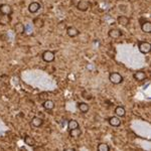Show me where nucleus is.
Masks as SVG:
<instances>
[{
  "instance_id": "nucleus-1",
  "label": "nucleus",
  "mask_w": 151,
  "mask_h": 151,
  "mask_svg": "<svg viewBox=\"0 0 151 151\" xmlns=\"http://www.w3.org/2000/svg\"><path fill=\"white\" fill-rule=\"evenodd\" d=\"M138 48H139L140 52L147 55L151 50V45L150 42H147V41H141V42L138 43Z\"/></svg>"
},
{
  "instance_id": "nucleus-2",
  "label": "nucleus",
  "mask_w": 151,
  "mask_h": 151,
  "mask_svg": "<svg viewBox=\"0 0 151 151\" xmlns=\"http://www.w3.org/2000/svg\"><path fill=\"white\" fill-rule=\"evenodd\" d=\"M109 80H110V82L112 84L118 85L123 82V77L119 74V73H111V74L109 75Z\"/></svg>"
},
{
  "instance_id": "nucleus-3",
  "label": "nucleus",
  "mask_w": 151,
  "mask_h": 151,
  "mask_svg": "<svg viewBox=\"0 0 151 151\" xmlns=\"http://www.w3.org/2000/svg\"><path fill=\"white\" fill-rule=\"evenodd\" d=\"M42 60L45 63H52L55 60V53L50 50H45L42 52Z\"/></svg>"
},
{
  "instance_id": "nucleus-4",
  "label": "nucleus",
  "mask_w": 151,
  "mask_h": 151,
  "mask_svg": "<svg viewBox=\"0 0 151 151\" xmlns=\"http://www.w3.org/2000/svg\"><path fill=\"white\" fill-rule=\"evenodd\" d=\"M90 5H91V3L89 1H87V0H81V1L78 2L77 8L80 11H87L90 8Z\"/></svg>"
},
{
  "instance_id": "nucleus-5",
  "label": "nucleus",
  "mask_w": 151,
  "mask_h": 151,
  "mask_svg": "<svg viewBox=\"0 0 151 151\" xmlns=\"http://www.w3.org/2000/svg\"><path fill=\"white\" fill-rule=\"evenodd\" d=\"M108 35H109V37L116 40V38H119V37H121V36H122V31H121L120 29H118V28H112V29L109 30Z\"/></svg>"
},
{
  "instance_id": "nucleus-6",
  "label": "nucleus",
  "mask_w": 151,
  "mask_h": 151,
  "mask_svg": "<svg viewBox=\"0 0 151 151\" xmlns=\"http://www.w3.org/2000/svg\"><path fill=\"white\" fill-rule=\"evenodd\" d=\"M133 77H134V79L138 82H143L147 79V75H146V73L142 72V70H138V72H136Z\"/></svg>"
},
{
  "instance_id": "nucleus-7",
  "label": "nucleus",
  "mask_w": 151,
  "mask_h": 151,
  "mask_svg": "<svg viewBox=\"0 0 151 151\" xmlns=\"http://www.w3.org/2000/svg\"><path fill=\"white\" fill-rule=\"evenodd\" d=\"M0 13L5 14V15H10L12 13V8L8 4H1L0 5Z\"/></svg>"
},
{
  "instance_id": "nucleus-8",
  "label": "nucleus",
  "mask_w": 151,
  "mask_h": 151,
  "mask_svg": "<svg viewBox=\"0 0 151 151\" xmlns=\"http://www.w3.org/2000/svg\"><path fill=\"white\" fill-rule=\"evenodd\" d=\"M109 124L113 127H119L121 125V120L118 116H113L109 118Z\"/></svg>"
},
{
  "instance_id": "nucleus-9",
  "label": "nucleus",
  "mask_w": 151,
  "mask_h": 151,
  "mask_svg": "<svg viewBox=\"0 0 151 151\" xmlns=\"http://www.w3.org/2000/svg\"><path fill=\"white\" fill-rule=\"evenodd\" d=\"M14 31H15L17 35H22L25 31V26L22 22H17L14 24Z\"/></svg>"
},
{
  "instance_id": "nucleus-10",
  "label": "nucleus",
  "mask_w": 151,
  "mask_h": 151,
  "mask_svg": "<svg viewBox=\"0 0 151 151\" xmlns=\"http://www.w3.org/2000/svg\"><path fill=\"white\" fill-rule=\"evenodd\" d=\"M40 9V4L38 2H31L28 5V11L31 13H35Z\"/></svg>"
},
{
  "instance_id": "nucleus-11",
  "label": "nucleus",
  "mask_w": 151,
  "mask_h": 151,
  "mask_svg": "<svg viewBox=\"0 0 151 151\" xmlns=\"http://www.w3.org/2000/svg\"><path fill=\"white\" fill-rule=\"evenodd\" d=\"M79 30L77 28L74 27V26H69L67 27V35L70 36V37H76L77 35H79Z\"/></svg>"
},
{
  "instance_id": "nucleus-12",
  "label": "nucleus",
  "mask_w": 151,
  "mask_h": 151,
  "mask_svg": "<svg viewBox=\"0 0 151 151\" xmlns=\"http://www.w3.org/2000/svg\"><path fill=\"white\" fill-rule=\"evenodd\" d=\"M42 124H43V121H42V119L40 118V117H33L32 120H31V125H32L33 127H35V128L41 127V126H42Z\"/></svg>"
},
{
  "instance_id": "nucleus-13",
  "label": "nucleus",
  "mask_w": 151,
  "mask_h": 151,
  "mask_svg": "<svg viewBox=\"0 0 151 151\" xmlns=\"http://www.w3.org/2000/svg\"><path fill=\"white\" fill-rule=\"evenodd\" d=\"M117 20H118V23L122 26H127L128 24L130 23V19L125 15H120Z\"/></svg>"
},
{
  "instance_id": "nucleus-14",
  "label": "nucleus",
  "mask_w": 151,
  "mask_h": 151,
  "mask_svg": "<svg viewBox=\"0 0 151 151\" xmlns=\"http://www.w3.org/2000/svg\"><path fill=\"white\" fill-rule=\"evenodd\" d=\"M42 107L45 110H52L55 108V103L52 100H45L42 103Z\"/></svg>"
},
{
  "instance_id": "nucleus-15",
  "label": "nucleus",
  "mask_w": 151,
  "mask_h": 151,
  "mask_svg": "<svg viewBox=\"0 0 151 151\" xmlns=\"http://www.w3.org/2000/svg\"><path fill=\"white\" fill-rule=\"evenodd\" d=\"M141 29H142L143 32L145 33H150L151 32V23L149 21H144V22H141Z\"/></svg>"
},
{
  "instance_id": "nucleus-16",
  "label": "nucleus",
  "mask_w": 151,
  "mask_h": 151,
  "mask_svg": "<svg viewBox=\"0 0 151 151\" xmlns=\"http://www.w3.org/2000/svg\"><path fill=\"white\" fill-rule=\"evenodd\" d=\"M24 143H25L27 146H30V147H32V146L35 145V139L33 137H31V136L29 135H26L25 137H24Z\"/></svg>"
},
{
  "instance_id": "nucleus-17",
  "label": "nucleus",
  "mask_w": 151,
  "mask_h": 151,
  "mask_svg": "<svg viewBox=\"0 0 151 151\" xmlns=\"http://www.w3.org/2000/svg\"><path fill=\"white\" fill-rule=\"evenodd\" d=\"M115 114H116V116H118V117H123V116H125V114H126L125 108H124V107H122V106L116 107V109H115Z\"/></svg>"
},
{
  "instance_id": "nucleus-18",
  "label": "nucleus",
  "mask_w": 151,
  "mask_h": 151,
  "mask_svg": "<svg viewBox=\"0 0 151 151\" xmlns=\"http://www.w3.org/2000/svg\"><path fill=\"white\" fill-rule=\"evenodd\" d=\"M11 18H10V15H5V14H1L0 16V24L2 25H5V24H8L10 22Z\"/></svg>"
},
{
  "instance_id": "nucleus-19",
  "label": "nucleus",
  "mask_w": 151,
  "mask_h": 151,
  "mask_svg": "<svg viewBox=\"0 0 151 151\" xmlns=\"http://www.w3.org/2000/svg\"><path fill=\"white\" fill-rule=\"evenodd\" d=\"M78 108H79V110L81 111L82 113H87V112L89 111L90 107L87 103H79L78 104Z\"/></svg>"
},
{
  "instance_id": "nucleus-20",
  "label": "nucleus",
  "mask_w": 151,
  "mask_h": 151,
  "mask_svg": "<svg viewBox=\"0 0 151 151\" xmlns=\"http://www.w3.org/2000/svg\"><path fill=\"white\" fill-rule=\"evenodd\" d=\"M33 25L37 28H41L43 25H45V21L40 17H36V18L33 19Z\"/></svg>"
},
{
  "instance_id": "nucleus-21",
  "label": "nucleus",
  "mask_w": 151,
  "mask_h": 151,
  "mask_svg": "<svg viewBox=\"0 0 151 151\" xmlns=\"http://www.w3.org/2000/svg\"><path fill=\"white\" fill-rule=\"evenodd\" d=\"M81 134H82V131L80 128H76V129H73V130H70V135L74 138L80 137Z\"/></svg>"
},
{
  "instance_id": "nucleus-22",
  "label": "nucleus",
  "mask_w": 151,
  "mask_h": 151,
  "mask_svg": "<svg viewBox=\"0 0 151 151\" xmlns=\"http://www.w3.org/2000/svg\"><path fill=\"white\" fill-rule=\"evenodd\" d=\"M76 128H79V123L76 120H70L69 122H68V129H69V131L73 130V129H76Z\"/></svg>"
},
{
  "instance_id": "nucleus-23",
  "label": "nucleus",
  "mask_w": 151,
  "mask_h": 151,
  "mask_svg": "<svg viewBox=\"0 0 151 151\" xmlns=\"http://www.w3.org/2000/svg\"><path fill=\"white\" fill-rule=\"evenodd\" d=\"M97 149L99 151H109L110 150V146H109L107 143H100L97 147Z\"/></svg>"
},
{
  "instance_id": "nucleus-24",
  "label": "nucleus",
  "mask_w": 151,
  "mask_h": 151,
  "mask_svg": "<svg viewBox=\"0 0 151 151\" xmlns=\"http://www.w3.org/2000/svg\"><path fill=\"white\" fill-rule=\"evenodd\" d=\"M124 1H130V0H124Z\"/></svg>"
}]
</instances>
